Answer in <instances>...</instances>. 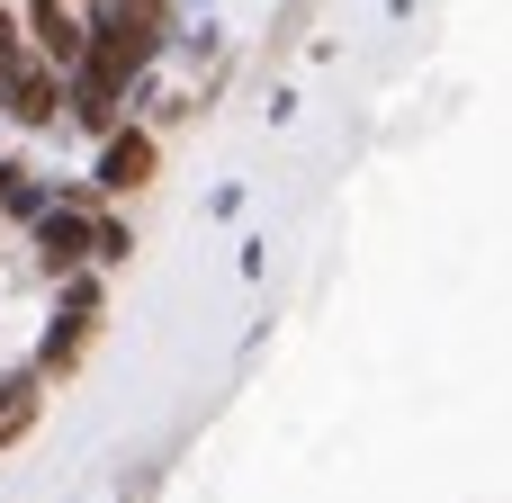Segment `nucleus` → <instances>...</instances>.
<instances>
[{"label":"nucleus","instance_id":"8","mask_svg":"<svg viewBox=\"0 0 512 503\" xmlns=\"http://www.w3.org/2000/svg\"><path fill=\"white\" fill-rule=\"evenodd\" d=\"M18 63H27V36H18V27H9V18H0V90H9V81H18Z\"/></svg>","mask_w":512,"mask_h":503},{"label":"nucleus","instance_id":"6","mask_svg":"<svg viewBox=\"0 0 512 503\" xmlns=\"http://www.w3.org/2000/svg\"><path fill=\"white\" fill-rule=\"evenodd\" d=\"M90 324H99V288L72 270V306H63V333H45V351H36V369H72L81 351H90Z\"/></svg>","mask_w":512,"mask_h":503},{"label":"nucleus","instance_id":"4","mask_svg":"<svg viewBox=\"0 0 512 503\" xmlns=\"http://www.w3.org/2000/svg\"><path fill=\"white\" fill-rule=\"evenodd\" d=\"M27 54L54 63V72L81 63V18H72V0H36V9H27Z\"/></svg>","mask_w":512,"mask_h":503},{"label":"nucleus","instance_id":"7","mask_svg":"<svg viewBox=\"0 0 512 503\" xmlns=\"http://www.w3.org/2000/svg\"><path fill=\"white\" fill-rule=\"evenodd\" d=\"M27 423H36V378H9V387H0V450H9Z\"/></svg>","mask_w":512,"mask_h":503},{"label":"nucleus","instance_id":"5","mask_svg":"<svg viewBox=\"0 0 512 503\" xmlns=\"http://www.w3.org/2000/svg\"><path fill=\"white\" fill-rule=\"evenodd\" d=\"M0 108H9L18 126H54V117H63V72H54V63H18V81L0 90Z\"/></svg>","mask_w":512,"mask_h":503},{"label":"nucleus","instance_id":"1","mask_svg":"<svg viewBox=\"0 0 512 503\" xmlns=\"http://www.w3.org/2000/svg\"><path fill=\"white\" fill-rule=\"evenodd\" d=\"M162 54V0H99V18L81 27V63L108 81H135Z\"/></svg>","mask_w":512,"mask_h":503},{"label":"nucleus","instance_id":"2","mask_svg":"<svg viewBox=\"0 0 512 503\" xmlns=\"http://www.w3.org/2000/svg\"><path fill=\"white\" fill-rule=\"evenodd\" d=\"M36 261H45L54 279L90 270V216H81V207H36Z\"/></svg>","mask_w":512,"mask_h":503},{"label":"nucleus","instance_id":"3","mask_svg":"<svg viewBox=\"0 0 512 503\" xmlns=\"http://www.w3.org/2000/svg\"><path fill=\"white\" fill-rule=\"evenodd\" d=\"M153 162H162V153H153V135H135V126H108V153H99V189H108V198H135V189L153 180Z\"/></svg>","mask_w":512,"mask_h":503}]
</instances>
